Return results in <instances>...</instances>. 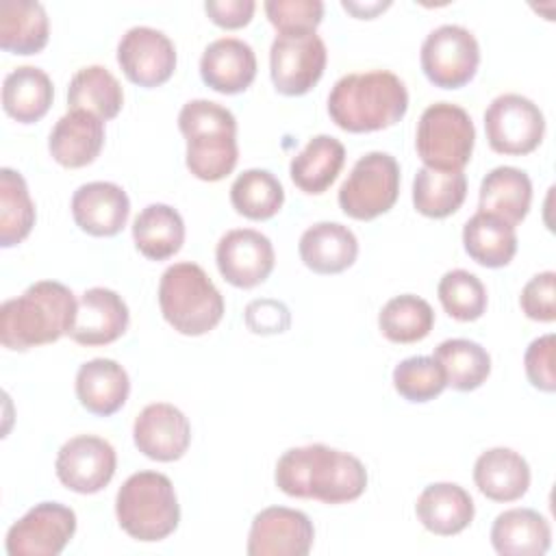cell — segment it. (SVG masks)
Returning a JSON list of instances; mask_svg holds the SVG:
<instances>
[{
    "label": "cell",
    "instance_id": "1",
    "mask_svg": "<svg viewBox=\"0 0 556 556\" xmlns=\"http://www.w3.org/2000/svg\"><path fill=\"white\" fill-rule=\"evenodd\" d=\"M274 480L291 497L345 504L365 493L367 469L348 452L313 443L287 450L276 463Z\"/></svg>",
    "mask_w": 556,
    "mask_h": 556
},
{
    "label": "cell",
    "instance_id": "2",
    "mask_svg": "<svg viewBox=\"0 0 556 556\" xmlns=\"http://www.w3.org/2000/svg\"><path fill=\"white\" fill-rule=\"evenodd\" d=\"M78 300L72 289L56 280H39L22 295L0 306V341L7 350L26 352L54 343L70 334L76 319Z\"/></svg>",
    "mask_w": 556,
    "mask_h": 556
},
{
    "label": "cell",
    "instance_id": "3",
    "mask_svg": "<svg viewBox=\"0 0 556 556\" xmlns=\"http://www.w3.org/2000/svg\"><path fill=\"white\" fill-rule=\"evenodd\" d=\"M408 111V91L389 70L348 74L328 96L330 119L348 132H374L395 126Z\"/></svg>",
    "mask_w": 556,
    "mask_h": 556
},
{
    "label": "cell",
    "instance_id": "4",
    "mask_svg": "<svg viewBox=\"0 0 556 556\" xmlns=\"http://www.w3.org/2000/svg\"><path fill=\"white\" fill-rule=\"evenodd\" d=\"M178 128L187 141V167L206 182L226 178L237 161V119L211 100H189L178 113Z\"/></svg>",
    "mask_w": 556,
    "mask_h": 556
},
{
    "label": "cell",
    "instance_id": "5",
    "mask_svg": "<svg viewBox=\"0 0 556 556\" xmlns=\"http://www.w3.org/2000/svg\"><path fill=\"white\" fill-rule=\"evenodd\" d=\"M159 306L165 321L180 334L200 337L224 317V298L208 274L189 261L169 265L159 282Z\"/></svg>",
    "mask_w": 556,
    "mask_h": 556
},
{
    "label": "cell",
    "instance_id": "6",
    "mask_svg": "<svg viewBox=\"0 0 556 556\" xmlns=\"http://www.w3.org/2000/svg\"><path fill=\"white\" fill-rule=\"evenodd\" d=\"M119 528L143 543L167 539L180 521V506L172 480L159 471H137L115 497Z\"/></svg>",
    "mask_w": 556,
    "mask_h": 556
},
{
    "label": "cell",
    "instance_id": "7",
    "mask_svg": "<svg viewBox=\"0 0 556 556\" xmlns=\"http://www.w3.org/2000/svg\"><path fill=\"white\" fill-rule=\"evenodd\" d=\"M476 143V128L469 113L452 102L430 104L419 122L415 148L424 167L463 172Z\"/></svg>",
    "mask_w": 556,
    "mask_h": 556
},
{
    "label": "cell",
    "instance_id": "8",
    "mask_svg": "<svg viewBox=\"0 0 556 556\" xmlns=\"http://www.w3.org/2000/svg\"><path fill=\"white\" fill-rule=\"evenodd\" d=\"M400 195V165L387 152L361 156L339 189L341 211L361 222L376 219L393 208Z\"/></svg>",
    "mask_w": 556,
    "mask_h": 556
},
{
    "label": "cell",
    "instance_id": "9",
    "mask_svg": "<svg viewBox=\"0 0 556 556\" xmlns=\"http://www.w3.org/2000/svg\"><path fill=\"white\" fill-rule=\"evenodd\" d=\"M421 70L441 89L465 87L478 72L480 46L471 30L458 24L434 28L421 43Z\"/></svg>",
    "mask_w": 556,
    "mask_h": 556
},
{
    "label": "cell",
    "instance_id": "10",
    "mask_svg": "<svg viewBox=\"0 0 556 556\" xmlns=\"http://www.w3.org/2000/svg\"><path fill=\"white\" fill-rule=\"evenodd\" d=\"M484 132L497 154L521 156L534 152L543 141L545 117L530 98L502 93L484 111Z\"/></svg>",
    "mask_w": 556,
    "mask_h": 556
},
{
    "label": "cell",
    "instance_id": "11",
    "mask_svg": "<svg viewBox=\"0 0 556 556\" xmlns=\"http://www.w3.org/2000/svg\"><path fill=\"white\" fill-rule=\"evenodd\" d=\"M328 52L317 33L278 35L269 50V74L278 93L304 96L321 78Z\"/></svg>",
    "mask_w": 556,
    "mask_h": 556
},
{
    "label": "cell",
    "instance_id": "12",
    "mask_svg": "<svg viewBox=\"0 0 556 556\" xmlns=\"http://www.w3.org/2000/svg\"><path fill=\"white\" fill-rule=\"evenodd\" d=\"M76 532V513L59 502H39L7 532L9 556H59Z\"/></svg>",
    "mask_w": 556,
    "mask_h": 556
},
{
    "label": "cell",
    "instance_id": "13",
    "mask_svg": "<svg viewBox=\"0 0 556 556\" xmlns=\"http://www.w3.org/2000/svg\"><path fill=\"white\" fill-rule=\"evenodd\" d=\"M117 454L113 445L96 434H78L65 441L56 454L54 471L61 484L74 493L102 491L115 476Z\"/></svg>",
    "mask_w": 556,
    "mask_h": 556
},
{
    "label": "cell",
    "instance_id": "14",
    "mask_svg": "<svg viewBox=\"0 0 556 556\" xmlns=\"http://www.w3.org/2000/svg\"><path fill=\"white\" fill-rule=\"evenodd\" d=\"M117 63L130 83L152 89L172 78L176 70V48L163 30L132 26L117 43Z\"/></svg>",
    "mask_w": 556,
    "mask_h": 556
},
{
    "label": "cell",
    "instance_id": "15",
    "mask_svg": "<svg viewBox=\"0 0 556 556\" xmlns=\"http://www.w3.org/2000/svg\"><path fill=\"white\" fill-rule=\"evenodd\" d=\"M313 539V521L302 510L269 506L252 519L245 552L250 556H306Z\"/></svg>",
    "mask_w": 556,
    "mask_h": 556
},
{
    "label": "cell",
    "instance_id": "16",
    "mask_svg": "<svg viewBox=\"0 0 556 556\" xmlns=\"http://www.w3.org/2000/svg\"><path fill=\"white\" fill-rule=\"evenodd\" d=\"M215 261L226 282L239 289H252L269 278L276 254L271 241L263 232L254 228H237L219 239Z\"/></svg>",
    "mask_w": 556,
    "mask_h": 556
},
{
    "label": "cell",
    "instance_id": "17",
    "mask_svg": "<svg viewBox=\"0 0 556 556\" xmlns=\"http://www.w3.org/2000/svg\"><path fill=\"white\" fill-rule=\"evenodd\" d=\"M137 450L159 463H172L185 456L191 443V424L180 408L167 402L148 404L132 424Z\"/></svg>",
    "mask_w": 556,
    "mask_h": 556
},
{
    "label": "cell",
    "instance_id": "18",
    "mask_svg": "<svg viewBox=\"0 0 556 556\" xmlns=\"http://www.w3.org/2000/svg\"><path fill=\"white\" fill-rule=\"evenodd\" d=\"M128 321L130 313L119 293L104 287H91L78 298L70 337L87 348L106 345L126 332Z\"/></svg>",
    "mask_w": 556,
    "mask_h": 556
},
{
    "label": "cell",
    "instance_id": "19",
    "mask_svg": "<svg viewBox=\"0 0 556 556\" xmlns=\"http://www.w3.org/2000/svg\"><path fill=\"white\" fill-rule=\"evenodd\" d=\"M130 215V200L115 182H87L72 195V217L76 226L93 237L117 235Z\"/></svg>",
    "mask_w": 556,
    "mask_h": 556
},
{
    "label": "cell",
    "instance_id": "20",
    "mask_svg": "<svg viewBox=\"0 0 556 556\" xmlns=\"http://www.w3.org/2000/svg\"><path fill=\"white\" fill-rule=\"evenodd\" d=\"M200 76L204 85L217 93H241L256 78V54L243 39H215L202 52Z\"/></svg>",
    "mask_w": 556,
    "mask_h": 556
},
{
    "label": "cell",
    "instance_id": "21",
    "mask_svg": "<svg viewBox=\"0 0 556 556\" xmlns=\"http://www.w3.org/2000/svg\"><path fill=\"white\" fill-rule=\"evenodd\" d=\"M104 146V122L87 111H67L54 124L48 150L52 159L70 169L93 163Z\"/></svg>",
    "mask_w": 556,
    "mask_h": 556
},
{
    "label": "cell",
    "instance_id": "22",
    "mask_svg": "<svg viewBox=\"0 0 556 556\" xmlns=\"http://www.w3.org/2000/svg\"><path fill=\"white\" fill-rule=\"evenodd\" d=\"M130 380L113 358H91L78 367L76 397L83 408L98 417L115 415L128 400Z\"/></svg>",
    "mask_w": 556,
    "mask_h": 556
},
{
    "label": "cell",
    "instance_id": "23",
    "mask_svg": "<svg viewBox=\"0 0 556 556\" xmlns=\"http://www.w3.org/2000/svg\"><path fill=\"white\" fill-rule=\"evenodd\" d=\"M300 258L315 274H341L358 256L356 235L337 222H319L300 237Z\"/></svg>",
    "mask_w": 556,
    "mask_h": 556
},
{
    "label": "cell",
    "instance_id": "24",
    "mask_svg": "<svg viewBox=\"0 0 556 556\" xmlns=\"http://www.w3.org/2000/svg\"><path fill=\"white\" fill-rule=\"evenodd\" d=\"M473 482L478 491L493 502H515L523 497L530 486V465L510 447H491L478 456Z\"/></svg>",
    "mask_w": 556,
    "mask_h": 556
},
{
    "label": "cell",
    "instance_id": "25",
    "mask_svg": "<svg viewBox=\"0 0 556 556\" xmlns=\"http://www.w3.org/2000/svg\"><path fill=\"white\" fill-rule=\"evenodd\" d=\"M415 513L428 532L452 536L473 521L476 508L471 495L460 484L434 482L419 493Z\"/></svg>",
    "mask_w": 556,
    "mask_h": 556
},
{
    "label": "cell",
    "instance_id": "26",
    "mask_svg": "<svg viewBox=\"0 0 556 556\" xmlns=\"http://www.w3.org/2000/svg\"><path fill=\"white\" fill-rule=\"evenodd\" d=\"M491 543L502 556H543L552 545V528L539 510L510 508L495 517Z\"/></svg>",
    "mask_w": 556,
    "mask_h": 556
},
{
    "label": "cell",
    "instance_id": "27",
    "mask_svg": "<svg viewBox=\"0 0 556 556\" xmlns=\"http://www.w3.org/2000/svg\"><path fill=\"white\" fill-rule=\"evenodd\" d=\"M50 22L43 4L33 0L0 2V48L11 54H37L46 48Z\"/></svg>",
    "mask_w": 556,
    "mask_h": 556
},
{
    "label": "cell",
    "instance_id": "28",
    "mask_svg": "<svg viewBox=\"0 0 556 556\" xmlns=\"http://www.w3.org/2000/svg\"><path fill=\"white\" fill-rule=\"evenodd\" d=\"M52 98V80L41 67L22 65L4 76L2 109L20 124L39 122L50 111Z\"/></svg>",
    "mask_w": 556,
    "mask_h": 556
},
{
    "label": "cell",
    "instance_id": "29",
    "mask_svg": "<svg viewBox=\"0 0 556 556\" xmlns=\"http://www.w3.org/2000/svg\"><path fill=\"white\" fill-rule=\"evenodd\" d=\"M532 182L530 176L510 165H500L491 169L480 182V211L502 217L504 222L517 226L530 211Z\"/></svg>",
    "mask_w": 556,
    "mask_h": 556
},
{
    "label": "cell",
    "instance_id": "30",
    "mask_svg": "<svg viewBox=\"0 0 556 556\" xmlns=\"http://www.w3.org/2000/svg\"><path fill=\"white\" fill-rule=\"evenodd\" d=\"M343 163V143L330 135H317L304 146L302 152L291 159L289 174L300 191L319 195L337 180Z\"/></svg>",
    "mask_w": 556,
    "mask_h": 556
},
{
    "label": "cell",
    "instance_id": "31",
    "mask_svg": "<svg viewBox=\"0 0 556 556\" xmlns=\"http://www.w3.org/2000/svg\"><path fill=\"white\" fill-rule=\"evenodd\" d=\"M465 252L482 267H504L517 252L515 226L497 215L478 211L463 226Z\"/></svg>",
    "mask_w": 556,
    "mask_h": 556
},
{
    "label": "cell",
    "instance_id": "32",
    "mask_svg": "<svg viewBox=\"0 0 556 556\" xmlns=\"http://www.w3.org/2000/svg\"><path fill=\"white\" fill-rule=\"evenodd\" d=\"M137 250L150 261L174 256L185 243V222L169 204H148L132 222Z\"/></svg>",
    "mask_w": 556,
    "mask_h": 556
},
{
    "label": "cell",
    "instance_id": "33",
    "mask_svg": "<svg viewBox=\"0 0 556 556\" xmlns=\"http://www.w3.org/2000/svg\"><path fill=\"white\" fill-rule=\"evenodd\" d=\"M67 106L70 111H87L106 122L119 115L124 106V89L106 67L87 65L70 80Z\"/></svg>",
    "mask_w": 556,
    "mask_h": 556
},
{
    "label": "cell",
    "instance_id": "34",
    "mask_svg": "<svg viewBox=\"0 0 556 556\" xmlns=\"http://www.w3.org/2000/svg\"><path fill=\"white\" fill-rule=\"evenodd\" d=\"M467 198V178L463 172H441L421 167L413 180V204L417 213L443 219L456 213Z\"/></svg>",
    "mask_w": 556,
    "mask_h": 556
},
{
    "label": "cell",
    "instance_id": "35",
    "mask_svg": "<svg viewBox=\"0 0 556 556\" xmlns=\"http://www.w3.org/2000/svg\"><path fill=\"white\" fill-rule=\"evenodd\" d=\"M434 358L445 371L447 387L456 391H473L486 382L491 374L489 352L469 339H447L434 348Z\"/></svg>",
    "mask_w": 556,
    "mask_h": 556
},
{
    "label": "cell",
    "instance_id": "36",
    "mask_svg": "<svg viewBox=\"0 0 556 556\" xmlns=\"http://www.w3.org/2000/svg\"><path fill=\"white\" fill-rule=\"evenodd\" d=\"M35 202L30 200L26 180L11 167L0 169V245L13 248L22 243L35 226Z\"/></svg>",
    "mask_w": 556,
    "mask_h": 556
},
{
    "label": "cell",
    "instance_id": "37",
    "mask_svg": "<svg viewBox=\"0 0 556 556\" xmlns=\"http://www.w3.org/2000/svg\"><path fill=\"white\" fill-rule=\"evenodd\" d=\"M230 202L235 211L248 219H271L285 202V189L280 180L267 169H245L230 187Z\"/></svg>",
    "mask_w": 556,
    "mask_h": 556
},
{
    "label": "cell",
    "instance_id": "38",
    "mask_svg": "<svg viewBox=\"0 0 556 556\" xmlns=\"http://www.w3.org/2000/svg\"><path fill=\"white\" fill-rule=\"evenodd\" d=\"M378 326L391 343H417L430 334L434 326V311L419 295H395L382 306Z\"/></svg>",
    "mask_w": 556,
    "mask_h": 556
},
{
    "label": "cell",
    "instance_id": "39",
    "mask_svg": "<svg viewBox=\"0 0 556 556\" xmlns=\"http://www.w3.org/2000/svg\"><path fill=\"white\" fill-rule=\"evenodd\" d=\"M437 295L443 311L456 321H476L486 311V289L482 280L467 269L445 271L439 280Z\"/></svg>",
    "mask_w": 556,
    "mask_h": 556
},
{
    "label": "cell",
    "instance_id": "40",
    "mask_svg": "<svg viewBox=\"0 0 556 556\" xmlns=\"http://www.w3.org/2000/svg\"><path fill=\"white\" fill-rule=\"evenodd\" d=\"M393 387L404 400L421 404L441 395L447 380L434 356H408L395 365Z\"/></svg>",
    "mask_w": 556,
    "mask_h": 556
},
{
    "label": "cell",
    "instance_id": "41",
    "mask_svg": "<svg viewBox=\"0 0 556 556\" xmlns=\"http://www.w3.org/2000/svg\"><path fill=\"white\" fill-rule=\"evenodd\" d=\"M263 7L278 35L315 33L324 17L321 0H267Z\"/></svg>",
    "mask_w": 556,
    "mask_h": 556
},
{
    "label": "cell",
    "instance_id": "42",
    "mask_svg": "<svg viewBox=\"0 0 556 556\" xmlns=\"http://www.w3.org/2000/svg\"><path fill=\"white\" fill-rule=\"evenodd\" d=\"M521 311L534 321L556 319V274L552 269L532 276L519 295Z\"/></svg>",
    "mask_w": 556,
    "mask_h": 556
},
{
    "label": "cell",
    "instance_id": "43",
    "mask_svg": "<svg viewBox=\"0 0 556 556\" xmlns=\"http://www.w3.org/2000/svg\"><path fill=\"white\" fill-rule=\"evenodd\" d=\"M523 367L530 384L539 391L554 393L556 391V374H554V334H543L534 339L526 354Z\"/></svg>",
    "mask_w": 556,
    "mask_h": 556
},
{
    "label": "cell",
    "instance_id": "44",
    "mask_svg": "<svg viewBox=\"0 0 556 556\" xmlns=\"http://www.w3.org/2000/svg\"><path fill=\"white\" fill-rule=\"evenodd\" d=\"M245 324L254 334H278L289 330L291 313L285 302L263 298L245 306Z\"/></svg>",
    "mask_w": 556,
    "mask_h": 556
},
{
    "label": "cell",
    "instance_id": "45",
    "mask_svg": "<svg viewBox=\"0 0 556 556\" xmlns=\"http://www.w3.org/2000/svg\"><path fill=\"white\" fill-rule=\"evenodd\" d=\"M254 0H206L204 11L222 28H243L254 15Z\"/></svg>",
    "mask_w": 556,
    "mask_h": 556
},
{
    "label": "cell",
    "instance_id": "46",
    "mask_svg": "<svg viewBox=\"0 0 556 556\" xmlns=\"http://www.w3.org/2000/svg\"><path fill=\"white\" fill-rule=\"evenodd\" d=\"M387 7H391V2H371V4H361V2H348V0H343V9H345V11H350V13H354V15H356V17H361V20H371L376 13L384 11Z\"/></svg>",
    "mask_w": 556,
    "mask_h": 556
}]
</instances>
